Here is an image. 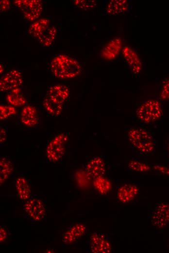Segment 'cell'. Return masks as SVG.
<instances>
[{
    "label": "cell",
    "instance_id": "cell-1",
    "mask_svg": "<svg viewBox=\"0 0 169 253\" xmlns=\"http://www.w3.org/2000/svg\"><path fill=\"white\" fill-rule=\"evenodd\" d=\"M50 67L52 73L62 79L75 78L82 71L80 63L75 59L62 54L51 60Z\"/></svg>",
    "mask_w": 169,
    "mask_h": 253
},
{
    "label": "cell",
    "instance_id": "cell-2",
    "mask_svg": "<svg viewBox=\"0 0 169 253\" xmlns=\"http://www.w3.org/2000/svg\"><path fill=\"white\" fill-rule=\"evenodd\" d=\"M28 32L40 44L45 47L52 44L57 34L56 27L46 18H41L34 22L30 26Z\"/></svg>",
    "mask_w": 169,
    "mask_h": 253
},
{
    "label": "cell",
    "instance_id": "cell-3",
    "mask_svg": "<svg viewBox=\"0 0 169 253\" xmlns=\"http://www.w3.org/2000/svg\"><path fill=\"white\" fill-rule=\"evenodd\" d=\"M128 139L133 146L143 154H149L155 148V144L151 134L140 127H132L128 132Z\"/></svg>",
    "mask_w": 169,
    "mask_h": 253
},
{
    "label": "cell",
    "instance_id": "cell-4",
    "mask_svg": "<svg viewBox=\"0 0 169 253\" xmlns=\"http://www.w3.org/2000/svg\"><path fill=\"white\" fill-rule=\"evenodd\" d=\"M162 113L163 109L160 103L155 99L145 101L137 108L135 112L137 118L146 124L158 120Z\"/></svg>",
    "mask_w": 169,
    "mask_h": 253
},
{
    "label": "cell",
    "instance_id": "cell-5",
    "mask_svg": "<svg viewBox=\"0 0 169 253\" xmlns=\"http://www.w3.org/2000/svg\"><path fill=\"white\" fill-rule=\"evenodd\" d=\"M68 136L66 133H61L54 137L48 144L46 149L47 160L51 163L60 161L64 156Z\"/></svg>",
    "mask_w": 169,
    "mask_h": 253
},
{
    "label": "cell",
    "instance_id": "cell-6",
    "mask_svg": "<svg viewBox=\"0 0 169 253\" xmlns=\"http://www.w3.org/2000/svg\"><path fill=\"white\" fill-rule=\"evenodd\" d=\"M14 3L24 18L29 21L37 19L42 13L43 3L41 0H16Z\"/></svg>",
    "mask_w": 169,
    "mask_h": 253
},
{
    "label": "cell",
    "instance_id": "cell-7",
    "mask_svg": "<svg viewBox=\"0 0 169 253\" xmlns=\"http://www.w3.org/2000/svg\"><path fill=\"white\" fill-rule=\"evenodd\" d=\"M23 209L27 215L34 221H40L46 217V210L43 202L37 198L31 197L25 201Z\"/></svg>",
    "mask_w": 169,
    "mask_h": 253
},
{
    "label": "cell",
    "instance_id": "cell-8",
    "mask_svg": "<svg viewBox=\"0 0 169 253\" xmlns=\"http://www.w3.org/2000/svg\"><path fill=\"white\" fill-rule=\"evenodd\" d=\"M152 224L158 228H163L169 223V204L160 202L157 204L151 215Z\"/></svg>",
    "mask_w": 169,
    "mask_h": 253
},
{
    "label": "cell",
    "instance_id": "cell-9",
    "mask_svg": "<svg viewBox=\"0 0 169 253\" xmlns=\"http://www.w3.org/2000/svg\"><path fill=\"white\" fill-rule=\"evenodd\" d=\"M87 248L90 252L94 253H109L112 250L107 238L104 235L96 232L90 235Z\"/></svg>",
    "mask_w": 169,
    "mask_h": 253
},
{
    "label": "cell",
    "instance_id": "cell-10",
    "mask_svg": "<svg viewBox=\"0 0 169 253\" xmlns=\"http://www.w3.org/2000/svg\"><path fill=\"white\" fill-rule=\"evenodd\" d=\"M23 84L21 72L17 70H12L4 74L0 80L1 92L11 91L19 88Z\"/></svg>",
    "mask_w": 169,
    "mask_h": 253
},
{
    "label": "cell",
    "instance_id": "cell-11",
    "mask_svg": "<svg viewBox=\"0 0 169 253\" xmlns=\"http://www.w3.org/2000/svg\"><path fill=\"white\" fill-rule=\"evenodd\" d=\"M138 187L131 184H125L119 187L117 193L118 200L125 204L132 201L138 195Z\"/></svg>",
    "mask_w": 169,
    "mask_h": 253
},
{
    "label": "cell",
    "instance_id": "cell-12",
    "mask_svg": "<svg viewBox=\"0 0 169 253\" xmlns=\"http://www.w3.org/2000/svg\"><path fill=\"white\" fill-rule=\"evenodd\" d=\"M122 48V40L119 37L110 40L103 48L101 57L107 60L115 59L119 54Z\"/></svg>",
    "mask_w": 169,
    "mask_h": 253
},
{
    "label": "cell",
    "instance_id": "cell-13",
    "mask_svg": "<svg viewBox=\"0 0 169 253\" xmlns=\"http://www.w3.org/2000/svg\"><path fill=\"white\" fill-rule=\"evenodd\" d=\"M87 228L82 223H77L70 227L63 235V241L71 244L77 241L86 233Z\"/></svg>",
    "mask_w": 169,
    "mask_h": 253
},
{
    "label": "cell",
    "instance_id": "cell-14",
    "mask_svg": "<svg viewBox=\"0 0 169 253\" xmlns=\"http://www.w3.org/2000/svg\"><path fill=\"white\" fill-rule=\"evenodd\" d=\"M70 91L68 88L63 84H57L51 86L48 90L46 96L63 104L68 98Z\"/></svg>",
    "mask_w": 169,
    "mask_h": 253
},
{
    "label": "cell",
    "instance_id": "cell-15",
    "mask_svg": "<svg viewBox=\"0 0 169 253\" xmlns=\"http://www.w3.org/2000/svg\"><path fill=\"white\" fill-rule=\"evenodd\" d=\"M21 123L26 126L33 127L39 121V114L35 107L31 105L24 107L20 114Z\"/></svg>",
    "mask_w": 169,
    "mask_h": 253
},
{
    "label": "cell",
    "instance_id": "cell-16",
    "mask_svg": "<svg viewBox=\"0 0 169 253\" xmlns=\"http://www.w3.org/2000/svg\"><path fill=\"white\" fill-rule=\"evenodd\" d=\"M122 54L132 72L138 74L141 70L142 64L136 52L131 48L125 46L122 50Z\"/></svg>",
    "mask_w": 169,
    "mask_h": 253
},
{
    "label": "cell",
    "instance_id": "cell-17",
    "mask_svg": "<svg viewBox=\"0 0 169 253\" xmlns=\"http://www.w3.org/2000/svg\"><path fill=\"white\" fill-rule=\"evenodd\" d=\"M85 169L87 175L94 179L103 176L105 172V163L101 157H95L87 163Z\"/></svg>",
    "mask_w": 169,
    "mask_h": 253
},
{
    "label": "cell",
    "instance_id": "cell-18",
    "mask_svg": "<svg viewBox=\"0 0 169 253\" xmlns=\"http://www.w3.org/2000/svg\"><path fill=\"white\" fill-rule=\"evenodd\" d=\"M16 192L20 199L26 201L31 198V190L29 183L23 177L17 178L15 182Z\"/></svg>",
    "mask_w": 169,
    "mask_h": 253
},
{
    "label": "cell",
    "instance_id": "cell-19",
    "mask_svg": "<svg viewBox=\"0 0 169 253\" xmlns=\"http://www.w3.org/2000/svg\"><path fill=\"white\" fill-rule=\"evenodd\" d=\"M129 6L127 0H111L106 6V11L110 15H118L126 12Z\"/></svg>",
    "mask_w": 169,
    "mask_h": 253
},
{
    "label": "cell",
    "instance_id": "cell-20",
    "mask_svg": "<svg viewBox=\"0 0 169 253\" xmlns=\"http://www.w3.org/2000/svg\"><path fill=\"white\" fill-rule=\"evenodd\" d=\"M43 105L46 110L54 117L60 115L63 108V104L57 102L46 96L43 100Z\"/></svg>",
    "mask_w": 169,
    "mask_h": 253
},
{
    "label": "cell",
    "instance_id": "cell-21",
    "mask_svg": "<svg viewBox=\"0 0 169 253\" xmlns=\"http://www.w3.org/2000/svg\"><path fill=\"white\" fill-rule=\"evenodd\" d=\"M19 88L15 89L10 91L6 96V100L8 103L14 107H21L26 104L27 101L24 96L20 93Z\"/></svg>",
    "mask_w": 169,
    "mask_h": 253
},
{
    "label": "cell",
    "instance_id": "cell-22",
    "mask_svg": "<svg viewBox=\"0 0 169 253\" xmlns=\"http://www.w3.org/2000/svg\"><path fill=\"white\" fill-rule=\"evenodd\" d=\"M13 170L12 162L6 158H1L0 161V182H4L11 174Z\"/></svg>",
    "mask_w": 169,
    "mask_h": 253
},
{
    "label": "cell",
    "instance_id": "cell-23",
    "mask_svg": "<svg viewBox=\"0 0 169 253\" xmlns=\"http://www.w3.org/2000/svg\"><path fill=\"white\" fill-rule=\"evenodd\" d=\"M93 185L95 188L101 194L107 193L111 188L110 181L103 176L94 179Z\"/></svg>",
    "mask_w": 169,
    "mask_h": 253
},
{
    "label": "cell",
    "instance_id": "cell-24",
    "mask_svg": "<svg viewBox=\"0 0 169 253\" xmlns=\"http://www.w3.org/2000/svg\"><path fill=\"white\" fill-rule=\"evenodd\" d=\"M128 167L130 170L138 172H145L150 170L149 165L135 160L130 161Z\"/></svg>",
    "mask_w": 169,
    "mask_h": 253
},
{
    "label": "cell",
    "instance_id": "cell-25",
    "mask_svg": "<svg viewBox=\"0 0 169 253\" xmlns=\"http://www.w3.org/2000/svg\"><path fill=\"white\" fill-rule=\"evenodd\" d=\"M17 113L16 108L12 106H0V119L3 120L14 115Z\"/></svg>",
    "mask_w": 169,
    "mask_h": 253
},
{
    "label": "cell",
    "instance_id": "cell-26",
    "mask_svg": "<svg viewBox=\"0 0 169 253\" xmlns=\"http://www.w3.org/2000/svg\"><path fill=\"white\" fill-rule=\"evenodd\" d=\"M73 3L77 7L83 10H89L97 6V2L94 0H75Z\"/></svg>",
    "mask_w": 169,
    "mask_h": 253
},
{
    "label": "cell",
    "instance_id": "cell-27",
    "mask_svg": "<svg viewBox=\"0 0 169 253\" xmlns=\"http://www.w3.org/2000/svg\"><path fill=\"white\" fill-rule=\"evenodd\" d=\"M160 98L163 101L169 100V78L166 79L163 84Z\"/></svg>",
    "mask_w": 169,
    "mask_h": 253
},
{
    "label": "cell",
    "instance_id": "cell-28",
    "mask_svg": "<svg viewBox=\"0 0 169 253\" xmlns=\"http://www.w3.org/2000/svg\"><path fill=\"white\" fill-rule=\"evenodd\" d=\"M10 7V1L8 0L0 1V11L1 13L7 11Z\"/></svg>",
    "mask_w": 169,
    "mask_h": 253
},
{
    "label": "cell",
    "instance_id": "cell-29",
    "mask_svg": "<svg viewBox=\"0 0 169 253\" xmlns=\"http://www.w3.org/2000/svg\"><path fill=\"white\" fill-rule=\"evenodd\" d=\"M8 235L7 231L5 227L1 226L0 229V241L3 242L7 239Z\"/></svg>",
    "mask_w": 169,
    "mask_h": 253
},
{
    "label": "cell",
    "instance_id": "cell-30",
    "mask_svg": "<svg viewBox=\"0 0 169 253\" xmlns=\"http://www.w3.org/2000/svg\"><path fill=\"white\" fill-rule=\"evenodd\" d=\"M155 169L163 174L169 175V168L163 165H157L154 166Z\"/></svg>",
    "mask_w": 169,
    "mask_h": 253
},
{
    "label": "cell",
    "instance_id": "cell-31",
    "mask_svg": "<svg viewBox=\"0 0 169 253\" xmlns=\"http://www.w3.org/2000/svg\"><path fill=\"white\" fill-rule=\"evenodd\" d=\"M0 144L4 142L6 138V131L4 128H1L0 131Z\"/></svg>",
    "mask_w": 169,
    "mask_h": 253
},
{
    "label": "cell",
    "instance_id": "cell-32",
    "mask_svg": "<svg viewBox=\"0 0 169 253\" xmlns=\"http://www.w3.org/2000/svg\"><path fill=\"white\" fill-rule=\"evenodd\" d=\"M0 73H1L3 72V70H4V67H3V65H1V64L0 65Z\"/></svg>",
    "mask_w": 169,
    "mask_h": 253
},
{
    "label": "cell",
    "instance_id": "cell-33",
    "mask_svg": "<svg viewBox=\"0 0 169 253\" xmlns=\"http://www.w3.org/2000/svg\"><path fill=\"white\" fill-rule=\"evenodd\" d=\"M168 151H169V145H168Z\"/></svg>",
    "mask_w": 169,
    "mask_h": 253
}]
</instances>
